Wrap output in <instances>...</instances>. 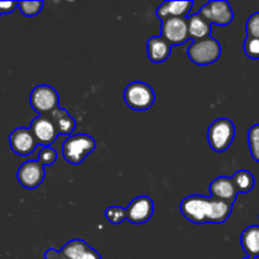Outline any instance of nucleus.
Returning <instances> with one entry per match:
<instances>
[{
  "mask_svg": "<svg viewBox=\"0 0 259 259\" xmlns=\"http://www.w3.org/2000/svg\"><path fill=\"white\" fill-rule=\"evenodd\" d=\"M187 27H189L190 38H192V39L199 40L210 37L211 24L200 13H196V14H192L190 17H187Z\"/></svg>",
  "mask_w": 259,
  "mask_h": 259,
  "instance_id": "17",
  "label": "nucleus"
},
{
  "mask_svg": "<svg viewBox=\"0 0 259 259\" xmlns=\"http://www.w3.org/2000/svg\"><path fill=\"white\" fill-rule=\"evenodd\" d=\"M245 55L253 60H259V39L258 38L247 37L244 40Z\"/></svg>",
  "mask_w": 259,
  "mask_h": 259,
  "instance_id": "24",
  "label": "nucleus"
},
{
  "mask_svg": "<svg viewBox=\"0 0 259 259\" xmlns=\"http://www.w3.org/2000/svg\"><path fill=\"white\" fill-rule=\"evenodd\" d=\"M232 179L235 187H237L238 194L239 192L240 194H248V192L252 191L255 185L254 176L247 169H239V171L235 172Z\"/></svg>",
  "mask_w": 259,
  "mask_h": 259,
  "instance_id": "20",
  "label": "nucleus"
},
{
  "mask_svg": "<svg viewBox=\"0 0 259 259\" xmlns=\"http://www.w3.org/2000/svg\"><path fill=\"white\" fill-rule=\"evenodd\" d=\"M182 215L194 224H223L233 211V204L214 197L191 195L180 205Z\"/></svg>",
  "mask_w": 259,
  "mask_h": 259,
  "instance_id": "1",
  "label": "nucleus"
},
{
  "mask_svg": "<svg viewBox=\"0 0 259 259\" xmlns=\"http://www.w3.org/2000/svg\"><path fill=\"white\" fill-rule=\"evenodd\" d=\"M105 218L114 225H118L126 219L125 209L119 206H110L105 210Z\"/></svg>",
  "mask_w": 259,
  "mask_h": 259,
  "instance_id": "23",
  "label": "nucleus"
},
{
  "mask_svg": "<svg viewBox=\"0 0 259 259\" xmlns=\"http://www.w3.org/2000/svg\"><path fill=\"white\" fill-rule=\"evenodd\" d=\"M154 211L153 200L149 196H138L125 209L126 219L132 224H146L152 218Z\"/></svg>",
  "mask_w": 259,
  "mask_h": 259,
  "instance_id": "11",
  "label": "nucleus"
},
{
  "mask_svg": "<svg viewBox=\"0 0 259 259\" xmlns=\"http://www.w3.org/2000/svg\"><path fill=\"white\" fill-rule=\"evenodd\" d=\"M172 46L162 35L149 38L147 42V55L154 63H162L171 55Z\"/></svg>",
  "mask_w": 259,
  "mask_h": 259,
  "instance_id": "16",
  "label": "nucleus"
},
{
  "mask_svg": "<svg viewBox=\"0 0 259 259\" xmlns=\"http://www.w3.org/2000/svg\"><path fill=\"white\" fill-rule=\"evenodd\" d=\"M194 7L192 2H164L157 9L156 15L159 19L164 20L168 18H186L190 10Z\"/></svg>",
  "mask_w": 259,
  "mask_h": 259,
  "instance_id": "15",
  "label": "nucleus"
},
{
  "mask_svg": "<svg viewBox=\"0 0 259 259\" xmlns=\"http://www.w3.org/2000/svg\"><path fill=\"white\" fill-rule=\"evenodd\" d=\"M96 148V142L88 134H76L63 142L62 154L66 162L71 164L82 163L83 159L93 153Z\"/></svg>",
  "mask_w": 259,
  "mask_h": 259,
  "instance_id": "2",
  "label": "nucleus"
},
{
  "mask_svg": "<svg viewBox=\"0 0 259 259\" xmlns=\"http://www.w3.org/2000/svg\"><path fill=\"white\" fill-rule=\"evenodd\" d=\"M46 176L45 166L39 161H27L20 164L17 172L18 182L24 189L33 190L39 186Z\"/></svg>",
  "mask_w": 259,
  "mask_h": 259,
  "instance_id": "9",
  "label": "nucleus"
},
{
  "mask_svg": "<svg viewBox=\"0 0 259 259\" xmlns=\"http://www.w3.org/2000/svg\"><path fill=\"white\" fill-rule=\"evenodd\" d=\"M18 8L25 17H34L42 10L43 2H18Z\"/></svg>",
  "mask_w": 259,
  "mask_h": 259,
  "instance_id": "22",
  "label": "nucleus"
},
{
  "mask_svg": "<svg viewBox=\"0 0 259 259\" xmlns=\"http://www.w3.org/2000/svg\"><path fill=\"white\" fill-rule=\"evenodd\" d=\"M9 146L18 156H29L38 146V142L30 128L20 126L10 133Z\"/></svg>",
  "mask_w": 259,
  "mask_h": 259,
  "instance_id": "10",
  "label": "nucleus"
},
{
  "mask_svg": "<svg viewBox=\"0 0 259 259\" xmlns=\"http://www.w3.org/2000/svg\"><path fill=\"white\" fill-rule=\"evenodd\" d=\"M199 13L209 20L210 24L222 25V27L230 24L234 19V13H233L232 7L225 0L209 2L200 9Z\"/></svg>",
  "mask_w": 259,
  "mask_h": 259,
  "instance_id": "8",
  "label": "nucleus"
},
{
  "mask_svg": "<svg viewBox=\"0 0 259 259\" xmlns=\"http://www.w3.org/2000/svg\"><path fill=\"white\" fill-rule=\"evenodd\" d=\"M57 159V153L52 147H43L38 156V161L43 164V166H51Z\"/></svg>",
  "mask_w": 259,
  "mask_h": 259,
  "instance_id": "25",
  "label": "nucleus"
},
{
  "mask_svg": "<svg viewBox=\"0 0 259 259\" xmlns=\"http://www.w3.org/2000/svg\"><path fill=\"white\" fill-rule=\"evenodd\" d=\"M243 259H255V258H252V257H247V258H243Z\"/></svg>",
  "mask_w": 259,
  "mask_h": 259,
  "instance_id": "29",
  "label": "nucleus"
},
{
  "mask_svg": "<svg viewBox=\"0 0 259 259\" xmlns=\"http://www.w3.org/2000/svg\"><path fill=\"white\" fill-rule=\"evenodd\" d=\"M209 191L214 199L230 202V204H234L238 195V190L233 182V179L227 176H220L215 179L210 184Z\"/></svg>",
  "mask_w": 259,
  "mask_h": 259,
  "instance_id": "13",
  "label": "nucleus"
},
{
  "mask_svg": "<svg viewBox=\"0 0 259 259\" xmlns=\"http://www.w3.org/2000/svg\"><path fill=\"white\" fill-rule=\"evenodd\" d=\"M52 121L55 123L56 129H57L58 134H62V136H67V134H71L73 131H75L76 121L72 116L68 114L67 110L62 108H56L55 110L51 111L50 114H47Z\"/></svg>",
  "mask_w": 259,
  "mask_h": 259,
  "instance_id": "18",
  "label": "nucleus"
},
{
  "mask_svg": "<svg viewBox=\"0 0 259 259\" xmlns=\"http://www.w3.org/2000/svg\"><path fill=\"white\" fill-rule=\"evenodd\" d=\"M245 29H247V37L258 38L259 39V13H255L248 18Z\"/></svg>",
  "mask_w": 259,
  "mask_h": 259,
  "instance_id": "26",
  "label": "nucleus"
},
{
  "mask_svg": "<svg viewBox=\"0 0 259 259\" xmlns=\"http://www.w3.org/2000/svg\"><path fill=\"white\" fill-rule=\"evenodd\" d=\"M29 101L34 111H37L39 115H47L58 108L60 96L52 86L38 85L30 93Z\"/></svg>",
  "mask_w": 259,
  "mask_h": 259,
  "instance_id": "6",
  "label": "nucleus"
},
{
  "mask_svg": "<svg viewBox=\"0 0 259 259\" xmlns=\"http://www.w3.org/2000/svg\"><path fill=\"white\" fill-rule=\"evenodd\" d=\"M30 131L34 134L38 144L43 147H50L58 136L55 123L48 115H38L37 118L33 119Z\"/></svg>",
  "mask_w": 259,
  "mask_h": 259,
  "instance_id": "12",
  "label": "nucleus"
},
{
  "mask_svg": "<svg viewBox=\"0 0 259 259\" xmlns=\"http://www.w3.org/2000/svg\"><path fill=\"white\" fill-rule=\"evenodd\" d=\"M240 244L248 257H259V225H252L243 230L240 235Z\"/></svg>",
  "mask_w": 259,
  "mask_h": 259,
  "instance_id": "19",
  "label": "nucleus"
},
{
  "mask_svg": "<svg viewBox=\"0 0 259 259\" xmlns=\"http://www.w3.org/2000/svg\"><path fill=\"white\" fill-rule=\"evenodd\" d=\"M220 55H222V47L219 42L212 37L195 40L187 50V56L190 60L199 66H206L217 62Z\"/></svg>",
  "mask_w": 259,
  "mask_h": 259,
  "instance_id": "4",
  "label": "nucleus"
},
{
  "mask_svg": "<svg viewBox=\"0 0 259 259\" xmlns=\"http://www.w3.org/2000/svg\"><path fill=\"white\" fill-rule=\"evenodd\" d=\"M61 252L68 259H101L100 254L82 239L70 240Z\"/></svg>",
  "mask_w": 259,
  "mask_h": 259,
  "instance_id": "14",
  "label": "nucleus"
},
{
  "mask_svg": "<svg viewBox=\"0 0 259 259\" xmlns=\"http://www.w3.org/2000/svg\"><path fill=\"white\" fill-rule=\"evenodd\" d=\"M124 100L131 109L137 111H143L153 106L156 96L154 91L148 83L143 81L131 82L124 90Z\"/></svg>",
  "mask_w": 259,
  "mask_h": 259,
  "instance_id": "5",
  "label": "nucleus"
},
{
  "mask_svg": "<svg viewBox=\"0 0 259 259\" xmlns=\"http://www.w3.org/2000/svg\"><path fill=\"white\" fill-rule=\"evenodd\" d=\"M248 144L253 159L259 162V124H255L248 132Z\"/></svg>",
  "mask_w": 259,
  "mask_h": 259,
  "instance_id": "21",
  "label": "nucleus"
},
{
  "mask_svg": "<svg viewBox=\"0 0 259 259\" xmlns=\"http://www.w3.org/2000/svg\"><path fill=\"white\" fill-rule=\"evenodd\" d=\"M161 35L171 46L186 43L190 39L187 18H168L162 20Z\"/></svg>",
  "mask_w": 259,
  "mask_h": 259,
  "instance_id": "7",
  "label": "nucleus"
},
{
  "mask_svg": "<svg viewBox=\"0 0 259 259\" xmlns=\"http://www.w3.org/2000/svg\"><path fill=\"white\" fill-rule=\"evenodd\" d=\"M45 258L46 259H68L62 252H61V250L58 252V250L53 249V248H50V249L46 250Z\"/></svg>",
  "mask_w": 259,
  "mask_h": 259,
  "instance_id": "28",
  "label": "nucleus"
},
{
  "mask_svg": "<svg viewBox=\"0 0 259 259\" xmlns=\"http://www.w3.org/2000/svg\"><path fill=\"white\" fill-rule=\"evenodd\" d=\"M235 137V126L228 118H219L210 124L207 129V142L218 153L227 151Z\"/></svg>",
  "mask_w": 259,
  "mask_h": 259,
  "instance_id": "3",
  "label": "nucleus"
},
{
  "mask_svg": "<svg viewBox=\"0 0 259 259\" xmlns=\"http://www.w3.org/2000/svg\"><path fill=\"white\" fill-rule=\"evenodd\" d=\"M0 15H2V14H0Z\"/></svg>",
  "mask_w": 259,
  "mask_h": 259,
  "instance_id": "30",
  "label": "nucleus"
},
{
  "mask_svg": "<svg viewBox=\"0 0 259 259\" xmlns=\"http://www.w3.org/2000/svg\"><path fill=\"white\" fill-rule=\"evenodd\" d=\"M18 7V2H0V14H9Z\"/></svg>",
  "mask_w": 259,
  "mask_h": 259,
  "instance_id": "27",
  "label": "nucleus"
}]
</instances>
